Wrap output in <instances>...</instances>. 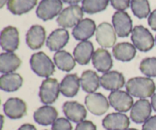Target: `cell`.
<instances>
[{"mask_svg": "<svg viewBox=\"0 0 156 130\" xmlns=\"http://www.w3.org/2000/svg\"><path fill=\"white\" fill-rule=\"evenodd\" d=\"M85 103L90 112L95 116H101L108 111L110 103L101 93H91L85 97Z\"/></svg>", "mask_w": 156, "mask_h": 130, "instance_id": "cell-7", "label": "cell"}, {"mask_svg": "<svg viewBox=\"0 0 156 130\" xmlns=\"http://www.w3.org/2000/svg\"><path fill=\"white\" fill-rule=\"evenodd\" d=\"M112 22L116 33L120 37H126L133 31L132 19L123 11H118L114 14Z\"/></svg>", "mask_w": 156, "mask_h": 130, "instance_id": "cell-9", "label": "cell"}, {"mask_svg": "<svg viewBox=\"0 0 156 130\" xmlns=\"http://www.w3.org/2000/svg\"><path fill=\"white\" fill-rule=\"evenodd\" d=\"M55 65L63 72H71L76 66V59L69 53L66 50H59L53 56Z\"/></svg>", "mask_w": 156, "mask_h": 130, "instance_id": "cell-28", "label": "cell"}, {"mask_svg": "<svg viewBox=\"0 0 156 130\" xmlns=\"http://www.w3.org/2000/svg\"><path fill=\"white\" fill-rule=\"evenodd\" d=\"M148 22H149V25L150 26L151 28L156 31V9L150 14L149 19H148Z\"/></svg>", "mask_w": 156, "mask_h": 130, "instance_id": "cell-37", "label": "cell"}, {"mask_svg": "<svg viewBox=\"0 0 156 130\" xmlns=\"http://www.w3.org/2000/svg\"><path fill=\"white\" fill-rule=\"evenodd\" d=\"M96 40L104 48L114 47L117 41V36L113 26L108 22L99 24L96 30Z\"/></svg>", "mask_w": 156, "mask_h": 130, "instance_id": "cell-11", "label": "cell"}, {"mask_svg": "<svg viewBox=\"0 0 156 130\" xmlns=\"http://www.w3.org/2000/svg\"><path fill=\"white\" fill-rule=\"evenodd\" d=\"M127 92L139 98H147L155 94V84L152 79L145 77H136L129 79L126 85Z\"/></svg>", "mask_w": 156, "mask_h": 130, "instance_id": "cell-1", "label": "cell"}, {"mask_svg": "<svg viewBox=\"0 0 156 130\" xmlns=\"http://www.w3.org/2000/svg\"><path fill=\"white\" fill-rule=\"evenodd\" d=\"M109 0H82V9L87 14L93 15L107 9Z\"/></svg>", "mask_w": 156, "mask_h": 130, "instance_id": "cell-30", "label": "cell"}, {"mask_svg": "<svg viewBox=\"0 0 156 130\" xmlns=\"http://www.w3.org/2000/svg\"><path fill=\"white\" fill-rule=\"evenodd\" d=\"M109 103L112 107L119 112L125 113L132 109L133 99L128 92L123 91H111L109 94Z\"/></svg>", "mask_w": 156, "mask_h": 130, "instance_id": "cell-8", "label": "cell"}, {"mask_svg": "<svg viewBox=\"0 0 156 130\" xmlns=\"http://www.w3.org/2000/svg\"><path fill=\"white\" fill-rule=\"evenodd\" d=\"M18 130H37V129L34 125L26 123V124L22 125Z\"/></svg>", "mask_w": 156, "mask_h": 130, "instance_id": "cell-38", "label": "cell"}, {"mask_svg": "<svg viewBox=\"0 0 156 130\" xmlns=\"http://www.w3.org/2000/svg\"><path fill=\"white\" fill-rule=\"evenodd\" d=\"M152 107L150 102L146 99H140L137 100L131 109V120L136 123H145L150 118Z\"/></svg>", "mask_w": 156, "mask_h": 130, "instance_id": "cell-13", "label": "cell"}, {"mask_svg": "<svg viewBox=\"0 0 156 130\" xmlns=\"http://www.w3.org/2000/svg\"><path fill=\"white\" fill-rule=\"evenodd\" d=\"M111 4L115 9L119 11H124L129 6L130 0H110Z\"/></svg>", "mask_w": 156, "mask_h": 130, "instance_id": "cell-34", "label": "cell"}, {"mask_svg": "<svg viewBox=\"0 0 156 130\" xmlns=\"http://www.w3.org/2000/svg\"><path fill=\"white\" fill-rule=\"evenodd\" d=\"M133 45L141 52H148L153 48L155 39L147 28L142 25L136 26L131 36Z\"/></svg>", "mask_w": 156, "mask_h": 130, "instance_id": "cell-3", "label": "cell"}, {"mask_svg": "<svg viewBox=\"0 0 156 130\" xmlns=\"http://www.w3.org/2000/svg\"><path fill=\"white\" fill-rule=\"evenodd\" d=\"M63 2L67 3V4H69L71 5H76L77 3H79V2H81L82 0H62Z\"/></svg>", "mask_w": 156, "mask_h": 130, "instance_id": "cell-40", "label": "cell"}, {"mask_svg": "<svg viewBox=\"0 0 156 130\" xmlns=\"http://www.w3.org/2000/svg\"><path fill=\"white\" fill-rule=\"evenodd\" d=\"M83 9L78 5L66 8L58 16L56 21L60 27L70 28L76 27L83 18Z\"/></svg>", "mask_w": 156, "mask_h": 130, "instance_id": "cell-4", "label": "cell"}, {"mask_svg": "<svg viewBox=\"0 0 156 130\" xmlns=\"http://www.w3.org/2000/svg\"><path fill=\"white\" fill-rule=\"evenodd\" d=\"M69 34L66 29L58 28L53 30L47 40V47L50 51H59L69 42Z\"/></svg>", "mask_w": 156, "mask_h": 130, "instance_id": "cell-19", "label": "cell"}, {"mask_svg": "<svg viewBox=\"0 0 156 130\" xmlns=\"http://www.w3.org/2000/svg\"><path fill=\"white\" fill-rule=\"evenodd\" d=\"M81 86L84 91L87 93H94L98 89L101 85V78L95 72L86 70L83 72L81 76Z\"/></svg>", "mask_w": 156, "mask_h": 130, "instance_id": "cell-27", "label": "cell"}, {"mask_svg": "<svg viewBox=\"0 0 156 130\" xmlns=\"http://www.w3.org/2000/svg\"><path fill=\"white\" fill-rule=\"evenodd\" d=\"M7 1H9V0H0V7L2 8Z\"/></svg>", "mask_w": 156, "mask_h": 130, "instance_id": "cell-41", "label": "cell"}, {"mask_svg": "<svg viewBox=\"0 0 156 130\" xmlns=\"http://www.w3.org/2000/svg\"><path fill=\"white\" fill-rule=\"evenodd\" d=\"M62 0H41L36 10L37 16L43 21L52 20L61 13Z\"/></svg>", "mask_w": 156, "mask_h": 130, "instance_id": "cell-6", "label": "cell"}, {"mask_svg": "<svg viewBox=\"0 0 156 130\" xmlns=\"http://www.w3.org/2000/svg\"><path fill=\"white\" fill-rule=\"evenodd\" d=\"M58 112L55 107L49 105L38 108L34 114V119L37 123L42 126L51 125L57 120Z\"/></svg>", "mask_w": 156, "mask_h": 130, "instance_id": "cell-23", "label": "cell"}, {"mask_svg": "<svg viewBox=\"0 0 156 130\" xmlns=\"http://www.w3.org/2000/svg\"><path fill=\"white\" fill-rule=\"evenodd\" d=\"M125 78L122 73L110 71L101 77V85L108 91H118L124 86Z\"/></svg>", "mask_w": 156, "mask_h": 130, "instance_id": "cell-16", "label": "cell"}, {"mask_svg": "<svg viewBox=\"0 0 156 130\" xmlns=\"http://www.w3.org/2000/svg\"><path fill=\"white\" fill-rule=\"evenodd\" d=\"M23 79L17 73L3 74L0 77V88L6 92L16 91L22 86Z\"/></svg>", "mask_w": 156, "mask_h": 130, "instance_id": "cell-26", "label": "cell"}, {"mask_svg": "<svg viewBox=\"0 0 156 130\" xmlns=\"http://www.w3.org/2000/svg\"><path fill=\"white\" fill-rule=\"evenodd\" d=\"M140 69L149 77H156V57L146 58L141 62Z\"/></svg>", "mask_w": 156, "mask_h": 130, "instance_id": "cell-32", "label": "cell"}, {"mask_svg": "<svg viewBox=\"0 0 156 130\" xmlns=\"http://www.w3.org/2000/svg\"><path fill=\"white\" fill-rule=\"evenodd\" d=\"M126 130H138V129H128Z\"/></svg>", "mask_w": 156, "mask_h": 130, "instance_id": "cell-42", "label": "cell"}, {"mask_svg": "<svg viewBox=\"0 0 156 130\" xmlns=\"http://www.w3.org/2000/svg\"><path fill=\"white\" fill-rule=\"evenodd\" d=\"M143 130H156V116L150 117L143 126Z\"/></svg>", "mask_w": 156, "mask_h": 130, "instance_id": "cell-36", "label": "cell"}, {"mask_svg": "<svg viewBox=\"0 0 156 130\" xmlns=\"http://www.w3.org/2000/svg\"><path fill=\"white\" fill-rule=\"evenodd\" d=\"M151 104H152V107L154 111L156 112V93L152 96V98H151Z\"/></svg>", "mask_w": 156, "mask_h": 130, "instance_id": "cell-39", "label": "cell"}, {"mask_svg": "<svg viewBox=\"0 0 156 130\" xmlns=\"http://www.w3.org/2000/svg\"><path fill=\"white\" fill-rule=\"evenodd\" d=\"M30 68L40 77L49 78L54 73L55 65L47 55L38 52L32 55L30 59Z\"/></svg>", "mask_w": 156, "mask_h": 130, "instance_id": "cell-2", "label": "cell"}, {"mask_svg": "<svg viewBox=\"0 0 156 130\" xmlns=\"http://www.w3.org/2000/svg\"><path fill=\"white\" fill-rule=\"evenodd\" d=\"M112 53L116 59L121 62H129L136 54L135 46L127 42L117 44L113 48Z\"/></svg>", "mask_w": 156, "mask_h": 130, "instance_id": "cell-24", "label": "cell"}, {"mask_svg": "<svg viewBox=\"0 0 156 130\" xmlns=\"http://www.w3.org/2000/svg\"><path fill=\"white\" fill-rule=\"evenodd\" d=\"M96 30L95 22L90 18H85L73 28L72 33L77 40L85 41L94 35Z\"/></svg>", "mask_w": 156, "mask_h": 130, "instance_id": "cell-17", "label": "cell"}, {"mask_svg": "<svg viewBox=\"0 0 156 130\" xmlns=\"http://www.w3.org/2000/svg\"><path fill=\"white\" fill-rule=\"evenodd\" d=\"M131 9L134 15L143 19L150 14V5L148 0H131Z\"/></svg>", "mask_w": 156, "mask_h": 130, "instance_id": "cell-31", "label": "cell"}, {"mask_svg": "<svg viewBox=\"0 0 156 130\" xmlns=\"http://www.w3.org/2000/svg\"><path fill=\"white\" fill-rule=\"evenodd\" d=\"M62 111L66 118L73 123H81L87 117L85 107L77 101L65 102L62 105Z\"/></svg>", "mask_w": 156, "mask_h": 130, "instance_id": "cell-14", "label": "cell"}, {"mask_svg": "<svg viewBox=\"0 0 156 130\" xmlns=\"http://www.w3.org/2000/svg\"><path fill=\"white\" fill-rule=\"evenodd\" d=\"M60 85L56 79L47 78L43 81L40 87L39 97L41 101L45 104H53L59 97Z\"/></svg>", "mask_w": 156, "mask_h": 130, "instance_id": "cell-5", "label": "cell"}, {"mask_svg": "<svg viewBox=\"0 0 156 130\" xmlns=\"http://www.w3.org/2000/svg\"><path fill=\"white\" fill-rule=\"evenodd\" d=\"M130 122L126 114L121 113H112L104 118L102 125L107 130H126Z\"/></svg>", "mask_w": 156, "mask_h": 130, "instance_id": "cell-15", "label": "cell"}, {"mask_svg": "<svg viewBox=\"0 0 156 130\" xmlns=\"http://www.w3.org/2000/svg\"><path fill=\"white\" fill-rule=\"evenodd\" d=\"M19 43V32L16 27L8 26L2 30L0 44L3 50L13 53L18 48Z\"/></svg>", "mask_w": 156, "mask_h": 130, "instance_id": "cell-10", "label": "cell"}, {"mask_svg": "<svg viewBox=\"0 0 156 130\" xmlns=\"http://www.w3.org/2000/svg\"><path fill=\"white\" fill-rule=\"evenodd\" d=\"M75 130H97V127L92 122L88 121V120H84V121L78 123Z\"/></svg>", "mask_w": 156, "mask_h": 130, "instance_id": "cell-35", "label": "cell"}, {"mask_svg": "<svg viewBox=\"0 0 156 130\" xmlns=\"http://www.w3.org/2000/svg\"><path fill=\"white\" fill-rule=\"evenodd\" d=\"M155 41H156V37H155Z\"/></svg>", "mask_w": 156, "mask_h": 130, "instance_id": "cell-43", "label": "cell"}, {"mask_svg": "<svg viewBox=\"0 0 156 130\" xmlns=\"http://www.w3.org/2000/svg\"><path fill=\"white\" fill-rule=\"evenodd\" d=\"M94 54V46L91 41H82L73 51L75 59L79 65H87L90 62Z\"/></svg>", "mask_w": 156, "mask_h": 130, "instance_id": "cell-21", "label": "cell"}, {"mask_svg": "<svg viewBox=\"0 0 156 130\" xmlns=\"http://www.w3.org/2000/svg\"><path fill=\"white\" fill-rule=\"evenodd\" d=\"M52 130H73V126L69 120L61 117L53 123Z\"/></svg>", "mask_w": 156, "mask_h": 130, "instance_id": "cell-33", "label": "cell"}, {"mask_svg": "<svg viewBox=\"0 0 156 130\" xmlns=\"http://www.w3.org/2000/svg\"><path fill=\"white\" fill-rule=\"evenodd\" d=\"M92 63L98 72L103 73L108 72L113 66L111 53L105 49H98L93 54Z\"/></svg>", "mask_w": 156, "mask_h": 130, "instance_id": "cell-20", "label": "cell"}, {"mask_svg": "<svg viewBox=\"0 0 156 130\" xmlns=\"http://www.w3.org/2000/svg\"><path fill=\"white\" fill-rule=\"evenodd\" d=\"M37 3V0H9L7 7L14 15H21L32 10Z\"/></svg>", "mask_w": 156, "mask_h": 130, "instance_id": "cell-29", "label": "cell"}, {"mask_svg": "<svg viewBox=\"0 0 156 130\" xmlns=\"http://www.w3.org/2000/svg\"><path fill=\"white\" fill-rule=\"evenodd\" d=\"M21 64V59L15 53H2L0 55V72L2 74L13 73Z\"/></svg>", "mask_w": 156, "mask_h": 130, "instance_id": "cell-25", "label": "cell"}, {"mask_svg": "<svg viewBox=\"0 0 156 130\" xmlns=\"http://www.w3.org/2000/svg\"><path fill=\"white\" fill-rule=\"evenodd\" d=\"M3 110L5 115L12 120L21 119L27 114L26 103L18 97H12L8 99L4 104Z\"/></svg>", "mask_w": 156, "mask_h": 130, "instance_id": "cell-12", "label": "cell"}, {"mask_svg": "<svg viewBox=\"0 0 156 130\" xmlns=\"http://www.w3.org/2000/svg\"><path fill=\"white\" fill-rule=\"evenodd\" d=\"M81 85V81L76 74H68L63 78L60 83V92L67 97L77 95Z\"/></svg>", "mask_w": 156, "mask_h": 130, "instance_id": "cell-22", "label": "cell"}, {"mask_svg": "<svg viewBox=\"0 0 156 130\" xmlns=\"http://www.w3.org/2000/svg\"><path fill=\"white\" fill-rule=\"evenodd\" d=\"M46 39V30L41 25L30 27L26 34V43L31 50H38L43 47Z\"/></svg>", "mask_w": 156, "mask_h": 130, "instance_id": "cell-18", "label": "cell"}]
</instances>
